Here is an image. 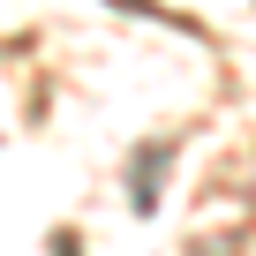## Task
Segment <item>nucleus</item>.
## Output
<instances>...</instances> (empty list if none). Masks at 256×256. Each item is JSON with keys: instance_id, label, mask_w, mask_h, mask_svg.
Returning <instances> with one entry per match:
<instances>
[{"instance_id": "obj_1", "label": "nucleus", "mask_w": 256, "mask_h": 256, "mask_svg": "<svg viewBox=\"0 0 256 256\" xmlns=\"http://www.w3.org/2000/svg\"><path fill=\"white\" fill-rule=\"evenodd\" d=\"M158 174H166V144H151V158H136V188H128L136 211H158Z\"/></svg>"}]
</instances>
